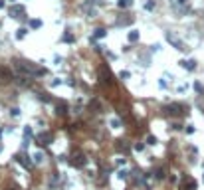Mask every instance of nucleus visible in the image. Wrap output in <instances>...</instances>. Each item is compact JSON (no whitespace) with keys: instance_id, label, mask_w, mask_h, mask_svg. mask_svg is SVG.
Returning a JSON list of instances; mask_svg holds the SVG:
<instances>
[{"instance_id":"f3484780","label":"nucleus","mask_w":204,"mask_h":190,"mask_svg":"<svg viewBox=\"0 0 204 190\" xmlns=\"http://www.w3.org/2000/svg\"><path fill=\"white\" fill-rule=\"evenodd\" d=\"M153 8H155V2H153V0L145 2V10H153Z\"/></svg>"},{"instance_id":"2eb2a0df","label":"nucleus","mask_w":204,"mask_h":190,"mask_svg":"<svg viewBox=\"0 0 204 190\" xmlns=\"http://www.w3.org/2000/svg\"><path fill=\"white\" fill-rule=\"evenodd\" d=\"M91 109H95V111H97V109H99V111H101V103H99V101H91Z\"/></svg>"},{"instance_id":"1a4fd4ad","label":"nucleus","mask_w":204,"mask_h":190,"mask_svg":"<svg viewBox=\"0 0 204 190\" xmlns=\"http://www.w3.org/2000/svg\"><path fill=\"white\" fill-rule=\"evenodd\" d=\"M105 28H95L93 30V38H105Z\"/></svg>"},{"instance_id":"6ab92c4d","label":"nucleus","mask_w":204,"mask_h":190,"mask_svg":"<svg viewBox=\"0 0 204 190\" xmlns=\"http://www.w3.org/2000/svg\"><path fill=\"white\" fill-rule=\"evenodd\" d=\"M57 85H62V79H52V87H57Z\"/></svg>"},{"instance_id":"7ed1b4c3","label":"nucleus","mask_w":204,"mask_h":190,"mask_svg":"<svg viewBox=\"0 0 204 190\" xmlns=\"http://www.w3.org/2000/svg\"><path fill=\"white\" fill-rule=\"evenodd\" d=\"M12 81V75L8 69H4V67H0V83H10Z\"/></svg>"},{"instance_id":"9d476101","label":"nucleus","mask_w":204,"mask_h":190,"mask_svg":"<svg viewBox=\"0 0 204 190\" xmlns=\"http://www.w3.org/2000/svg\"><path fill=\"white\" fill-rule=\"evenodd\" d=\"M16 160H18L20 164H24V167H26V168H30V162L26 160V157H24V155H18V157H16Z\"/></svg>"},{"instance_id":"f03ea898","label":"nucleus","mask_w":204,"mask_h":190,"mask_svg":"<svg viewBox=\"0 0 204 190\" xmlns=\"http://www.w3.org/2000/svg\"><path fill=\"white\" fill-rule=\"evenodd\" d=\"M165 38H167V42H169V44H172L176 50H180V52H188V46L184 44L182 40H178V38H176L172 32H167V34H165Z\"/></svg>"},{"instance_id":"20e7f679","label":"nucleus","mask_w":204,"mask_h":190,"mask_svg":"<svg viewBox=\"0 0 204 190\" xmlns=\"http://www.w3.org/2000/svg\"><path fill=\"white\" fill-rule=\"evenodd\" d=\"M167 113H169V115H180L182 107H180V105H176V103H172V105L167 107Z\"/></svg>"},{"instance_id":"5701e85b","label":"nucleus","mask_w":204,"mask_h":190,"mask_svg":"<svg viewBox=\"0 0 204 190\" xmlns=\"http://www.w3.org/2000/svg\"><path fill=\"white\" fill-rule=\"evenodd\" d=\"M143 149H145V145H141V143H139V145L135 146V151H139V153H141V151H143Z\"/></svg>"},{"instance_id":"dca6fc26","label":"nucleus","mask_w":204,"mask_h":190,"mask_svg":"<svg viewBox=\"0 0 204 190\" xmlns=\"http://www.w3.org/2000/svg\"><path fill=\"white\" fill-rule=\"evenodd\" d=\"M30 26L32 28H42V20H30Z\"/></svg>"},{"instance_id":"a211bd4d","label":"nucleus","mask_w":204,"mask_h":190,"mask_svg":"<svg viewBox=\"0 0 204 190\" xmlns=\"http://www.w3.org/2000/svg\"><path fill=\"white\" fill-rule=\"evenodd\" d=\"M147 143H149V145H157V139H155L153 135H149V137H147Z\"/></svg>"},{"instance_id":"412c9836","label":"nucleus","mask_w":204,"mask_h":190,"mask_svg":"<svg viewBox=\"0 0 204 190\" xmlns=\"http://www.w3.org/2000/svg\"><path fill=\"white\" fill-rule=\"evenodd\" d=\"M64 42H73V36H71V34H66V36H64Z\"/></svg>"},{"instance_id":"39448f33","label":"nucleus","mask_w":204,"mask_h":190,"mask_svg":"<svg viewBox=\"0 0 204 190\" xmlns=\"http://www.w3.org/2000/svg\"><path fill=\"white\" fill-rule=\"evenodd\" d=\"M178 64H180L184 69H188V71L196 69V61H194V59H188V61H186V59H182V61H178Z\"/></svg>"},{"instance_id":"ddd939ff","label":"nucleus","mask_w":204,"mask_h":190,"mask_svg":"<svg viewBox=\"0 0 204 190\" xmlns=\"http://www.w3.org/2000/svg\"><path fill=\"white\" fill-rule=\"evenodd\" d=\"M24 36H26V30H24V28L16 30V40H24Z\"/></svg>"},{"instance_id":"b1692460","label":"nucleus","mask_w":204,"mask_h":190,"mask_svg":"<svg viewBox=\"0 0 204 190\" xmlns=\"http://www.w3.org/2000/svg\"><path fill=\"white\" fill-rule=\"evenodd\" d=\"M4 6H6V2H4V0H0V8H4Z\"/></svg>"},{"instance_id":"aec40b11","label":"nucleus","mask_w":204,"mask_h":190,"mask_svg":"<svg viewBox=\"0 0 204 190\" xmlns=\"http://www.w3.org/2000/svg\"><path fill=\"white\" fill-rule=\"evenodd\" d=\"M119 77H121V79H127V77H131V73H129V71H121V73H119Z\"/></svg>"},{"instance_id":"9b49d317","label":"nucleus","mask_w":204,"mask_h":190,"mask_svg":"<svg viewBox=\"0 0 204 190\" xmlns=\"http://www.w3.org/2000/svg\"><path fill=\"white\" fill-rule=\"evenodd\" d=\"M34 162L36 164H42V162H44V155H42V153H36L34 155Z\"/></svg>"},{"instance_id":"0eeeda50","label":"nucleus","mask_w":204,"mask_h":190,"mask_svg":"<svg viewBox=\"0 0 204 190\" xmlns=\"http://www.w3.org/2000/svg\"><path fill=\"white\" fill-rule=\"evenodd\" d=\"M127 40H129V42H137V40H139V32H137V30H131V32L127 34Z\"/></svg>"},{"instance_id":"393cba45","label":"nucleus","mask_w":204,"mask_h":190,"mask_svg":"<svg viewBox=\"0 0 204 190\" xmlns=\"http://www.w3.org/2000/svg\"><path fill=\"white\" fill-rule=\"evenodd\" d=\"M186 2H188V0H178V4H186Z\"/></svg>"},{"instance_id":"f8f14e48","label":"nucleus","mask_w":204,"mask_h":190,"mask_svg":"<svg viewBox=\"0 0 204 190\" xmlns=\"http://www.w3.org/2000/svg\"><path fill=\"white\" fill-rule=\"evenodd\" d=\"M57 113H59V115H66V113H68V107H66L64 103H57Z\"/></svg>"},{"instance_id":"4468645a","label":"nucleus","mask_w":204,"mask_h":190,"mask_svg":"<svg viewBox=\"0 0 204 190\" xmlns=\"http://www.w3.org/2000/svg\"><path fill=\"white\" fill-rule=\"evenodd\" d=\"M109 125H111V129H119V127H121V121H119V119H111Z\"/></svg>"},{"instance_id":"f257e3e1","label":"nucleus","mask_w":204,"mask_h":190,"mask_svg":"<svg viewBox=\"0 0 204 190\" xmlns=\"http://www.w3.org/2000/svg\"><path fill=\"white\" fill-rule=\"evenodd\" d=\"M14 67H16L18 75H26V77H32V75L38 73L36 66H32L30 61H24V59H16V61H14Z\"/></svg>"},{"instance_id":"6e6552de","label":"nucleus","mask_w":204,"mask_h":190,"mask_svg":"<svg viewBox=\"0 0 204 190\" xmlns=\"http://www.w3.org/2000/svg\"><path fill=\"white\" fill-rule=\"evenodd\" d=\"M117 6H119V8H131V6H133V0H119Z\"/></svg>"},{"instance_id":"4be33fe9","label":"nucleus","mask_w":204,"mask_h":190,"mask_svg":"<svg viewBox=\"0 0 204 190\" xmlns=\"http://www.w3.org/2000/svg\"><path fill=\"white\" fill-rule=\"evenodd\" d=\"M186 133H188V135L194 133V127H192V125H188V127H186Z\"/></svg>"},{"instance_id":"423d86ee","label":"nucleus","mask_w":204,"mask_h":190,"mask_svg":"<svg viewBox=\"0 0 204 190\" xmlns=\"http://www.w3.org/2000/svg\"><path fill=\"white\" fill-rule=\"evenodd\" d=\"M38 141H40L42 145H48L52 139H50V135H48V133H42V135H38Z\"/></svg>"}]
</instances>
